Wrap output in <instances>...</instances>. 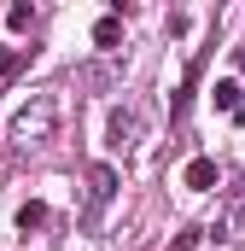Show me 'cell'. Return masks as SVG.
<instances>
[{"label":"cell","mask_w":245,"mask_h":251,"mask_svg":"<svg viewBox=\"0 0 245 251\" xmlns=\"http://www.w3.org/2000/svg\"><path fill=\"white\" fill-rule=\"evenodd\" d=\"M59 134V94H35L18 117H12V140L29 152V146H47Z\"/></svg>","instance_id":"obj_1"},{"label":"cell","mask_w":245,"mask_h":251,"mask_svg":"<svg viewBox=\"0 0 245 251\" xmlns=\"http://www.w3.org/2000/svg\"><path fill=\"white\" fill-rule=\"evenodd\" d=\"M117 199V170L111 164H94L88 170V210H82V222H99V210Z\"/></svg>","instance_id":"obj_2"},{"label":"cell","mask_w":245,"mask_h":251,"mask_svg":"<svg viewBox=\"0 0 245 251\" xmlns=\"http://www.w3.org/2000/svg\"><path fill=\"white\" fill-rule=\"evenodd\" d=\"M105 134H111V146H117V152H128V146L140 140V111H134V105H111Z\"/></svg>","instance_id":"obj_3"},{"label":"cell","mask_w":245,"mask_h":251,"mask_svg":"<svg viewBox=\"0 0 245 251\" xmlns=\"http://www.w3.org/2000/svg\"><path fill=\"white\" fill-rule=\"evenodd\" d=\"M193 82H198V59H187L181 82H175V94H170V123H181V117H187V105H193Z\"/></svg>","instance_id":"obj_4"},{"label":"cell","mask_w":245,"mask_h":251,"mask_svg":"<svg viewBox=\"0 0 245 251\" xmlns=\"http://www.w3.org/2000/svg\"><path fill=\"white\" fill-rule=\"evenodd\" d=\"M181 187H193V193H210V187H216V158H187Z\"/></svg>","instance_id":"obj_5"},{"label":"cell","mask_w":245,"mask_h":251,"mask_svg":"<svg viewBox=\"0 0 245 251\" xmlns=\"http://www.w3.org/2000/svg\"><path fill=\"white\" fill-rule=\"evenodd\" d=\"M210 105H216V111H228V117H234V111H240V105H245V88H240V82H234V76H222V82H216V88H210Z\"/></svg>","instance_id":"obj_6"},{"label":"cell","mask_w":245,"mask_h":251,"mask_svg":"<svg viewBox=\"0 0 245 251\" xmlns=\"http://www.w3.org/2000/svg\"><path fill=\"white\" fill-rule=\"evenodd\" d=\"M117 41H122V18L111 12V18L94 24V47H99V53H117Z\"/></svg>","instance_id":"obj_7"},{"label":"cell","mask_w":245,"mask_h":251,"mask_svg":"<svg viewBox=\"0 0 245 251\" xmlns=\"http://www.w3.org/2000/svg\"><path fill=\"white\" fill-rule=\"evenodd\" d=\"M35 228H47V204H41V199L18 204V234H35Z\"/></svg>","instance_id":"obj_8"},{"label":"cell","mask_w":245,"mask_h":251,"mask_svg":"<svg viewBox=\"0 0 245 251\" xmlns=\"http://www.w3.org/2000/svg\"><path fill=\"white\" fill-rule=\"evenodd\" d=\"M24 64H29V47H0V82H12Z\"/></svg>","instance_id":"obj_9"},{"label":"cell","mask_w":245,"mask_h":251,"mask_svg":"<svg viewBox=\"0 0 245 251\" xmlns=\"http://www.w3.org/2000/svg\"><path fill=\"white\" fill-rule=\"evenodd\" d=\"M29 24H35V6H29V0H18V6L6 12V29H29Z\"/></svg>","instance_id":"obj_10"},{"label":"cell","mask_w":245,"mask_h":251,"mask_svg":"<svg viewBox=\"0 0 245 251\" xmlns=\"http://www.w3.org/2000/svg\"><path fill=\"white\" fill-rule=\"evenodd\" d=\"M170 251H198V234H181V240H175Z\"/></svg>","instance_id":"obj_11"},{"label":"cell","mask_w":245,"mask_h":251,"mask_svg":"<svg viewBox=\"0 0 245 251\" xmlns=\"http://www.w3.org/2000/svg\"><path fill=\"white\" fill-rule=\"evenodd\" d=\"M234 64H240V70H245V47H234Z\"/></svg>","instance_id":"obj_12"},{"label":"cell","mask_w":245,"mask_h":251,"mask_svg":"<svg viewBox=\"0 0 245 251\" xmlns=\"http://www.w3.org/2000/svg\"><path fill=\"white\" fill-rule=\"evenodd\" d=\"M234 123H240V128H245V105H240V111H234Z\"/></svg>","instance_id":"obj_13"}]
</instances>
